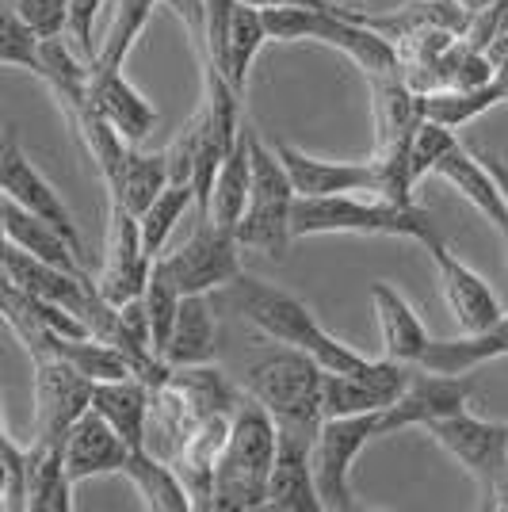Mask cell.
Returning a JSON list of instances; mask_svg holds the SVG:
<instances>
[{"mask_svg":"<svg viewBox=\"0 0 508 512\" xmlns=\"http://www.w3.org/2000/svg\"><path fill=\"white\" fill-rule=\"evenodd\" d=\"M226 302L241 318L256 325L268 341L283 344V348H302L310 352L325 371H360L367 356H360L356 348L340 344L333 333L321 329V321L310 314V306L291 295V291H279L272 283L253 276H237L226 287Z\"/></svg>","mask_w":508,"mask_h":512,"instance_id":"1","label":"cell"},{"mask_svg":"<svg viewBox=\"0 0 508 512\" xmlns=\"http://www.w3.org/2000/svg\"><path fill=\"white\" fill-rule=\"evenodd\" d=\"M279 428L276 417L256 398H241L233 409L230 440L218 459L214 478V512H253L268 509V482L276 467Z\"/></svg>","mask_w":508,"mask_h":512,"instance_id":"2","label":"cell"},{"mask_svg":"<svg viewBox=\"0 0 508 512\" xmlns=\"http://www.w3.org/2000/svg\"><path fill=\"white\" fill-rule=\"evenodd\" d=\"M405 237L428 241L436 234L432 214L417 203H398L386 195H325V199H298L295 237Z\"/></svg>","mask_w":508,"mask_h":512,"instance_id":"3","label":"cell"},{"mask_svg":"<svg viewBox=\"0 0 508 512\" xmlns=\"http://www.w3.org/2000/svg\"><path fill=\"white\" fill-rule=\"evenodd\" d=\"M264 20L276 43H321L333 46L340 54H348L363 69V77L371 73H398L402 58L398 46L375 27H367L352 16V8H264Z\"/></svg>","mask_w":508,"mask_h":512,"instance_id":"4","label":"cell"},{"mask_svg":"<svg viewBox=\"0 0 508 512\" xmlns=\"http://www.w3.org/2000/svg\"><path fill=\"white\" fill-rule=\"evenodd\" d=\"M245 394H237L222 367L214 363H191L172 367V375L153 390V417H149V440H165V459H172L203 421L218 413H233Z\"/></svg>","mask_w":508,"mask_h":512,"instance_id":"5","label":"cell"},{"mask_svg":"<svg viewBox=\"0 0 508 512\" xmlns=\"http://www.w3.org/2000/svg\"><path fill=\"white\" fill-rule=\"evenodd\" d=\"M245 394L276 417V425L321 432L325 421V367L302 348H283L245 371Z\"/></svg>","mask_w":508,"mask_h":512,"instance_id":"6","label":"cell"},{"mask_svg":"<svg viewBox=\"0 0 508 512\" xmlns=\"http://www.w3.org/2000/svg\"><path fill=\"white\" fill-rule=\"evenodd\" d=\"M295 180L283 165L276 146H268L253 130V184H249V203L241 222L233 226L237 241L245 249L283 260L291 241H295Z\"/></svg>","mask_w":508,"mask_h":512,"instance_id":"7","label":"cell"},{"mask_svg":"<svg viewBox=\"0 0 508 512\" xmlns=\"http://www.w3.org/2000/svg\"><path fill=\"white\" fill-rule=\"evenodd\" d=\"M241 249L245 245L237 241V230L199 218L195 234L180 249L157 256V268L176 283L180 295H214L241 276Z\"/></svg>","mask_w":508,"mask_h":512,"instance_id":"8","label":"cell"},{"mask_svg":"<svg viewBox=\"0 0 508 512\" xmlns=\"http://www.w3.org/2000/svg\"><path fill=\"white\" fill-rule=\"evenodd\" d=\"M379 413H352V417L321 421V432L314 440V478H318L321 505L329 512L360 509L356 493H352V467H356L360 451L382 436Z\"/></svg>","mask_w":508,"mask_h":512,"instance_id":"9","label":"cell"},{"mask_svg":"<svg viewBox=\"0 0 508 512\" xmlns=\"http://www.w3.org/2000/svg\"><path fill=\"white\" fill-rule=\"evenodd\" d=\"M428 436H432L451 459H459V467L478 482V493H482L478 505L486 509L497 478H501L508 467V425H501V421H482V417H474L470 409H459V413H451V417L432 421V425H428Z\"/></svg>","mask_w":508,"mask_h":512,"instance_id":"10","label":"cell"},{"mask_svg":"<svg viewBox=\"0 0 508 512\" xmlns=\"http://www.w3.org/2000/svg\"><path fill=\"white\" fill-rule=\"evenodd\" d=\"M35 363V436L43 444H65L69 428L92 409L96 383L62 356H31Z\"/></svg>","mask_w":508,"mask_h":512,"instance_id":"11","label":"cell"},{"mask_svg":"<svg viewBox=\"0 0 508 512\" xmlns=\"http://www.w3.org/2000/svg\"><path fill=\"white\" fill-rule=\"evenodd\" d=\"M153 276V256L142 245V222L123 203L107 199V237H104V264L96 272L100 295L115 306L134 302L146 295Z\"/></svg>","mask_w":508,"mask_h":512,"instance_id":"12","label":"cell"},{"mask_svg":"<svg viewBox=\"0 0 508 512\" xmlns=\"http://www.w3.org/2000/svg\"><path fill=\"white\" fill-rule=\"evenodd\" d=\"M417 363L367 360L360 371H325V417H352V413H379L394 406L413 383Z\"/></svg>","mask_w":508,"mask_h":512,"instance_id":"13","label":"cell"},{"mask_svg":"<svg viewBox=\"0 0 508 512\" xmlns=\"http://www.w3.org/2000/svg\"><path fill=\"white\" fill-rule=\"evenodd\" d=\"M276 153L295 180L298 199H325V195H386V172L375 157L367 161H321L302 153L291 142H276ZM390 199V195H386Z\"/></svg>","mask_w":508,"mask_h":512,"instance_id":"14","label":"cell"},{"mask_svg":"<svg viewBox=\"0 0 508 512\" xmlns=\"http://www.w3.org/2000/svg\"><path fill=\"white\" fill-rule=\"evenodd\" d=\"M424 249L436 264V279H440V295H444L451 318L459 325V333H478L489 329L493 321L501 318V302L489 291V283L470 264H463L459 256L447 249V241L440 234H432L424 241Z\"/></svg>","mask_w":508,"mask_h":512,"instance_id":"15","label":"cell"},{"mask_svg":"<svg viewBox=\"0 0 508 512\" xmlns=\"http://www.w3.org/2000/svg\"><path fill=\"white\" fill-rule=\"evenodd\" d=\"M0 188H4V199H16V203L27 207L31 214L54 222V226L73 241V249L85 256V241H81V230H77L73 214H69V207L62 203V195L54 192V184H50L43 172L31 165V157L20 150L16 130H8L4 142H0Z\"/></svg>","mask_w":508,"mask_h":512,"instance_id":"16","label":"cell"},{"mask_svg":"<svg viewBox=\"0 0 508 512\" xmlns=\"http://www.w3.org/2000/svg\"><path fill=\"white\" fill-rule=\"evenodd\" d=\"M279 428L276 467L268 482V509L276 512H321L318 478H314V440L318 432H306L295 425Z\"/></svg>","mask_w":508,"mask_h":512,"instance_id":"17","label":"cell"},{"mask_svg":"<svg viewBox=\"0 0 508 512\" xmlns=\"http://www.w3.org/2000/svg\"><path fill=\"white\" fill-rule=\"evenodd\" d=\"M470 394H474V386L466 383V375H436V371L417 367V375L405 386L402 398L379 413L382 436L402 432V428H428L432 421L466 409Z\"/></svg>","mask_w":508,"mask_h":512,"instance_id":"18","label":"cell"},{"mask_svg":"<svg viewBox=\"0 0 508 512\" xmlns=\"http://www.w3.org/2000/svg\"><path fill=\"white\" fill-rule=\"evenodd\" d=\"M230 425L233 413H218V417H211V421H203V425L195 428L188 440L180 444V451L172 455V467L180 474L195 512H214V478H218L222 448L230 440Z\"/></svg>","mask_w":508,"mask_h":512,"instance_id":"19","label":"cell"},{"mask_svg":"<svg viewBox=\"0 0 508 512\" xmlns=\"http://www.w3.org/2000/svg\"><path fill=\"white\" fill-rule=\"evenodd\" d=\"M130 451L134 448L119 436V428L107 417H100L96 409H88L65 436V467H69L73 482H88L100 474H123Z\"/></svg>","mask_w":508,"mask_h":512,"instance_id":"20","label":"cell"},{"mask_svg":"<svg viewBox=\"0 0 508 512\" xmlns=\"http://www.w3.org/2000/svg\"><path fill=\"white\" fill-rule=\"evenodd\" d=\"M0 226H4V241L20 245L23 253L39 256L54 268H65V272H77V276H92L85 264V256L73 249V241L39 214H31L27 207H20L16 199H4L0 203Z\"/></svg>","mask_w":508,"mask_h":512,"instance_id":"21","label":"cell"},{"mask_svg":"<svg viewBox=\"0 0 508 512\" xmlns=\"http://www.w3.org/2000/svg\"><path fill=\"white\" fill-rule=\"evenodd\" d=\"M432 176H444L447 184L463 195L474 211L482 214V218H489L497 230L508 234V199H505V192H501V180L493 176V169L486 165L482 153H470L463 142H459V146L447 150V157L436 165Z\"/></svg>","mask_w":508,"mask_h":512,"instance_id":"22","label":"cell"},{"mask_svg":"<svg viewBox=\"0 0 508 512\" xmlns=\"http://www.w3.org/2000/svg\"><path fill=\"white\" fill-rule=\"evenodd\" d=\"M371 310H375V321H379L382 333V356L402 363H421L432 337L421 325V318L413 314V306L402 299V291L390 287L386 279L371 283Z\"/></svg>","mask_w":508,"mask_h":512,"instance_id":"23","label":"cell"},{"mask_svg":"<svg viewBox=\"0 0 508 512\" xmlns=\"http://www.w3.org/2000/svg\"><path fill=\"white\" fill-rule=\"evenodd\" d=\"M508 356V314L493 321L478 333H459L451 341H428L417 367L436 371V375H470L474 367Z\"/></svg>","mask_w":508,"mask_h":512,"instance_id":"24","label":"cell"},{"mask_svg":"<svg viewBox=\"0 0 508 512\" xmlns=\"http://www.w3.org/2000/svg\"><path fill=\"white\" fill-rule=\"evenodd\" d=\"M107 184V199L123 203L127 211L138 218L146 214V207L172 184L169 176V157L165 153H142L138 146H127V153L119 157V165L100 176Z\"/></svg>","mask_w":508,"mask_h":512,"instance_id":"25","label":"cell"},{"mask_svg":"<svg viewBox=\"0 0 508 512\" xmlns=\"http://www.w3.org/2000/svg\"><path fill=\"white\" fill-rule=\"evenodd\" d=\"M352 16L367 23V27H375L390 43L409 39L417 31H455V35H463L470 20H474V12L466 8L463 0H409V4L386 12V16H367V12L352 8Z\"/></svg>","mask_w":508,"mask_h":512,"instance_id":"26","label":"cell"},{"mask_svg":"<svg viewBox=\"0 0 508 512\" xmlns=\"http://www.w3.org/2000/svg\"><path fill=\"white\" fill-rule=\"evenodd\" d=\"M92 409L119 428V436L127 440L130 448H146V444H149L153 386H149L146 379L127 375V379L96 383V390H92Z\"/></svg>","mask_w":508,"mask_h":512,"instance_id":"27","label":"cell"},{"mask_svg":"<svg viewBox=\"0 0 508 512\" xmlns=\"http://www.w3.org/2000/svg\"><path fill=\"white\" fill-rule=\"evenodd\" d=\"M92 100L104 111V119L127 138L130 146H138L149 130L157 127V107L149 104L138 88L119 73H92Z\"/></svg>","mask_w":508,"mask_h":512,"instance_id":"28","label":"cell"},{"mask_svg":"<svg viewBox=\"0 0 508 512\" xmlns=\"http://www.w3.org/2000/svg\"><path fill=\"white\" fill-rule=\"evenodd\" d=\"M214 352H218V321L211 295H184L161 360H169L172 367H191V363H214Z\"/></svg>","mask_w":508,"mask_h":512,"instance_id":"29","label":"cell"},{"mask_svg":"<svg viewBox=\"0 0 508 512\" xmlns=\"http://www.w3.org/2000/svg\"><path fill=\"white\" fill-rule=\"evenodd\" d=\"M134 493L142 497V505L153 512H195L191 509V497L180 482V474L172 467V459L157 455L153 448H134L123 467Z\"/></svg>","mask_w":508,"mask_h":512,"instance_id":"30","label":"cell"},{"mask_svg":"<svg viewBox=\"0 0 508 512\" xmlns=\"http://www.w3.org/2000/svg\"><path fill=\"white\" fill-rule=\"evenodd\" d=\"M249 184H253V127L245 119V127L237 134L233 150L226 153L222 169H218V180H214V195H211V214L218 226H237L241 214H245V203H249Z\"/></svg>","mask_w":508,"mask_h":512,"instance_id":"31","label":"cell"},{"mask_svg":"<svg viewBox=\"0 0 508 512\" xmlns=\"http://www.w3.org/2000/svg\"><path fill=\"white\" fill-rule=\"evenodd\" d=\"M73 478L65 467V444L31 440V497L27 512H73Z\"/></svg>","mask_w":508,"mask_h":512,"instance_id":"32","label":"cell"},{"mask_svg":"<svg viewBox=\"0 0 508 512\" xmlns=\"http://www.w3.org/2000/svg\"><path fill=\"white\" fill-rule=\"evenodd\" d=\"M272 39V31H268V20H264V8H256V4H237V12H233V23H230V43H226V65H222V73L230 77V85L245 96V85H249V69H253L256 54H260V46Z\"/></svg>","mask_w":508,"mask_h":512,"instance_id":"33","label":"cell"},{"mask_svg":"<svg viewBox=\"0 0 508 512\" xmlns=\"http://www.w3.org/2000/svg\"><path fill=\"white\" fill-rule=\"evenodd\" d=\"M424 104H428V119H436V123H447V127H466V123H474L478 115H486L489 107L497 104H508V88L497 81V73H493V81L486 85H474V88H436V92H424Z\"/></svg>","mask_w":508,"mask_h":512,"instance_id":"34","label":"cell"},{"mask_svg":"<svg viewBox=\"0 0 508 512\" xmlns=\"http://www.w3.org/2000/svg\"><path fill=\"white\" fill-rule=\"evenodd\" d=\"M54 356L69 360L92 383H111V379L134 375V363H130L127 352L119 344L104 341V337H58Z\"/></svg>","mask_w":508,"mask_h":512,"instance_id":"35","label":"cell"},{"mask_svg":"<svg viewBox=\"0 0 508 512\" xmlns=\"http://www.w3.org/2000/svg\"><path fill=\"white\" fill-rule=\"evenodd\" d=\"M188 207H195V188L191 184H169L165 192L149 203L146 214L138 218L142 222V245H146V253L153 260L165 253V241L172 237L176 222L184 218Z\"/></svg>","mask_w":508,"mask_h":512,"instance_id":"36","label":"cell"},{"mask_svg":"<svg viewBox=\"0 0 508 512\" xmlns=\"http://www.w3.org/2000/svg\"><path fill=\"white\" fill-rule=\"evenodd\" d=\"M31 497V444H16L12 432H0V509L27 512Z\"/></svg>","mask_w":508,"mask_h":512,"instance_id":"37","label":"cell"},{"mask_svg":"<svg viewBox=\"0 0 508 512\" xmlns=\"http://www.w3.org/2000/svg\"><path fill=\"white\" fill-rule=\"evenodd\" d=\"M142 302H146V314H149L153 352L161 356V352H165V344H169V333H172V325H176V314H180L184 295H180V291H176V283L157 268V260H153V276H149V287H146V295H142Z\"/></svg>","mask_w":508,"mask_h":512,"instance_id":"38","label":"cell"},{"mask_svg":"<svg viewBox=\"0 0 508 512\" xmlns=\"http://www.w3.org/2000/svg\"><path fill=\"white\" fill-rule=\"evenodd\" d=\"M0 62L12 65V69H27L35 77H39V65H43V39L8 4L0 12Z\"/></svg>","mask_w":508,"mask_h":512,"instance_id":"39","label":"cell"},{"mask_svg":"<svg viewBox=\"0 0 508 512\" xmlns=\"http://www.w3.org/2000/svg\"><path fill=\"white\" fill-rule=\"evenodd\" d=\"M451 146H459V138H455V127H447V123H436V119H424L417 134H413V142H409V176H413V184L428 176V172H436V165L447 157Z\"/></svg>","mask_w":508,"mask_h":512,"instance_id":"40","label":"cell"},{"mask_svg":"<svg viewBox=\"0 0 508 512\" xmlns=\"http://www.w3.org/2000/svg\"><path fill=\"white\" fill-rule=\"evenodd\" d=\"M39 39H58L69 27V0H4Z\"/></svg>","mask_w":508,"mask_h":512,"instance_id":"41","label":"cell"},{"mask_svg":"<svg viewBox=\"0 0 508 512\" xmlns=\"http://www.w3.org/2000/svg\"><path fill=\"white\" fill-rule=\"evenodd\" d=\"M104 4L107 0H69V27H65V39L77 46L88 62L100 54V43L92 39V23H96Z\"/></svg>","mask_w":508,"mask_h":512,"instance_id":"42","label":"cell"},{"mask_svg":"<svg viewBox=\"0 0 508 512\" xmlns=\"http://www.w3.org/2000/svg\"><path fill=\"white\" fill-rule=\"evenodd\" d=\"M256 8H340L337 0H245Z\"/></svg>","mask_w":508,"mask_h":512,"instance_id":"43","label":"cell"},{"mask_svg":"<svg viewBox=\"0 0 508 512\" xmlns=\"http://www.w3.org/2000/svg\"><path fill=\"white\" fill-rule=\"evenodd\" d=\"M486 509H501V512H508V467H505V474L497 478V486H493V497H489Z\"/></svg>","mask_w":508,"mask_h":512,"instance_id":"44","label":"cell"},{"mask_svg":"<svg viewBox=\"0 0 508 512\" xmlns=\"http://www.w3.org/2000/svg\"><path fill=\"white\" fill-rule=\"evenodd\" d=\"M482 157H486V165L493 169V176L501 180V192H505V199H508V165L501 157H493V153H482Z\"/></svg>","mask_w":508,"mask_h":512,"instance_id":"45","label":"cell"},{"mask_svg":"<svg viewBox=\"0 0 508 512\" xmlns=\"http://www.w3.org/2000/svg\"><path fill=\"white\" fill-rule=\"evenodd\" d=\"M497 81H501V85L508 88V54L501 58V62H497Z\"/></svg>","mask_w":508,"mask_h":512,"instance_id":"46","label":"cell"}]
</instances>
